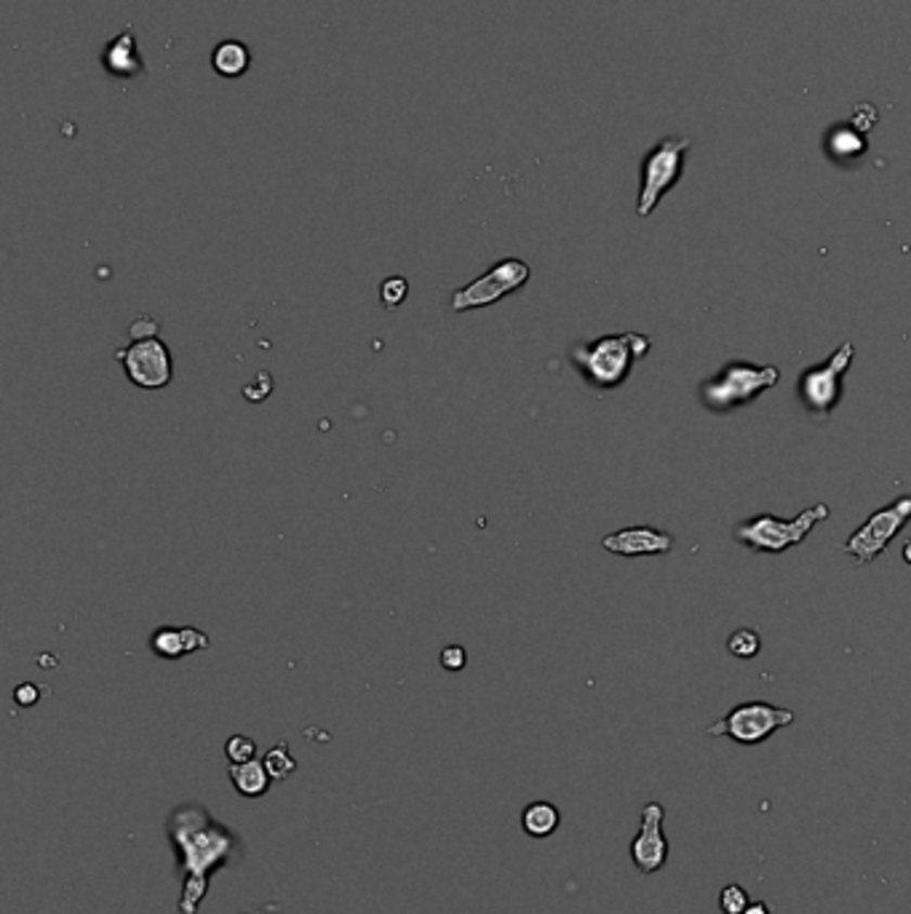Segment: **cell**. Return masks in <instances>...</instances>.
Listing matches in <instances>:
<instances>
[{"instance_id":"obj_1","label":"cell","mask_w":911,"mask_h":914,"mask_svg":"<svg viewBox=\"0 0 911 914\" xmlns=\"http://www.w3.org/2000/svg\"><path fill=\"white\" fill-rule=\"evenodd\" d=\"M169 839L175 842L177 855H180V870L184 875L180 912L195 914L206 890H209V877L217 870H222L235 853V837L230 829L211 821L198 804L175 810L169 821Z\"/></svg>"},{"instance_id":"obj_2","label":"cell","mask_w":911,"mask_h":914,"mask_svg":"<svg viewBox=\"0 0 911 914\" xmlns=\"http://www.w3.org/2000/svg\"><path fill=\"white\" fill-rule=\"evenodd\" d=\"M653 348V340L639 332H623V335H604L596 340L578 343L569 348V364L578 370L583 383L596 394L620 388L631 377L637 361Z\"/></svg>"},{"instance_id":"obj_3","label":"cell","mask_w":911,"mask_h":914,"mask_svg":"<svg viewBox=\"0 0 911 914\" xmlns=\"http://www.w3.org/2000/svg\"><path fill=\"white\" fill-rule=\"evenodd\" d=\"M778 381H781L778 366H757L748 364V361H732V364L722 366V372H719L717 377H711V381L701 385V401L706 410L724 415V412L735 410V407L754 401L757 396H762L765 390L775 388Z\"/></svg>"},{"instance_id":"obj_4","label":"cell","mask_w":911,"mask_h":914,"mask_svg":"<svg viewBox=\"0 0 911 914\" xmlns=\"http://www.w3.org/2000/svg\"><path fill=\"white\" fill-rule=\"evenodd\" d=\"M829 516H832V509L826 503L810 505L794 519H778L772 514H762L737 525L735 538L746 549L759 551V554H781V551L794 549V545H803L812 527L829 519Z\"/></svg>"},{"instance_id":"obj_5","label":"cell","mask_w":911,"mask_h":914,"mask_svg":"<svg viewBox=\"0 0 911 914\" xmlns=\"http://www.w3.org/2000/svg\"><path fill=\"white\" fill-rule=\"evenodd\" d=\"M693 142L688 137H666L644 155L642 164V188H639L637 215L650 217L657 209L671 188L679 185L684 171V153L690 151Z\"/></svg>"},{"instance_id":"obj_6","label":"cell","mask_w":911,"mask_h":914,"mask_svg":"<svg viewBox=\"0 0 911 914\" xmlns=\"http://www.w3.org/2000/svg\"><path fill=\"white\" fill-rule=\"evenodd\" d=\"M529 279H533V268L527 262L518 260V257H505V260L489 266L478 279L454 289L452 297H449V310L465 313V310L489 308V305L500 302L503 297L522 289Z\"/></svg>"},{"instance_id":"obj_7","label":"cell","mask_w":911,"mask_h":914,"mask_svg":"<svg viewBox=\"0 0 911 914\" xmlns=\"http://www.w3.org/2000/svg\"><path fill=\"white\" fill-rule=\"evenodd\" d=\"M794 722L792 709H781V706H770L765 700H748V704L735 706L728 717L719 722L708 724V735H728L735 744L757 746L770 738L775 730L788 728Z\"/></svg>"},{"instance_id":"obj_8","label":"cell","mask_w":911,"mask_h":914,"mask_svg":"<svg viewBox=\"0 0 911 914\" xmlns=\"http://www.w3.org/2000/svg\"><path fill=\"white\" fill-rule=\"evenodd\" d=\"M856 359V345L845 343L832 353L826 364L810 366L799 377V399L805 401L807 412L816 417H829L837 410L842 399V381Z\"/></svg>"},{"instance_id":"obj_9","label":"cell","mask_w":911,"mask_h":914,"mask_svg":"<svg viewBox=\"0 0 911 914\" xmlns=\"http://www.w3.org/2000/svg\"><path fill=\"white\" fill-rule=\"evenodd\" d=\"M115 359L124 364V375L140 390H164L175 381V359L161 337L131 343L129 348L115 350Z\"/></svg>"},{"instance_id":"obj_10","label":"cell","mask_w":911,"mask_h":914,"mask_svg":"<svg viewBox=\"0 0 911 914\" xmlns=\"http://www.w3.org/2000/svg\"><path fill=\"white\" fill-rule=\"evenodd\" d=\"M911 522V495L898 498L896 503L887 505V509H880L876 514L869 516L867 525L861 530L850 535L842 549L845 554H850L858 565H872L876 556L890 545V540L896 538L898 532L903 530Z\"/></svg>"},{"instance_id":"obj_11","label":"cell","mask_w":911,"mask_h":914,"mask_svg":"<svg viewBox=\"0 0 911 914\" xmlns=\"http://www.w3.org/2000/svg\"><path fill=\"white\" fill-rule=\"evenodd\" d=\"M663 804L650 802L642 810V829L631 842V859L642 875H655L668 859V842L663 837Z\"/></svg>"},{"instance_id":"obj_12","label":"cell","mask_w":911,"mask_h":914,"mask_svg":"<svg viewBox=\"0 0 911 914\" xmlns=\"http://www.w3.org/2000/svg\"><path fill=\"white\" fill-rule=\"evenodd\" d=\"M610 554L618 556H663L673 549V538L653 527H626L602 540Z\"/></svg>"},{"instance_id":"obj_13","label":"cell","mask_w":911,"mask_h":914,"mask_svg":"<svg viewBox=\"0 0 911 914\" xmlns=\"http://www.w3.org/2000/svg\"><path fill=\"white\" fill-rule=\"evenodd\" d=\"M209 647V636L195 626H158L150 634V653L164 660H180L184 655Z\"/></svg>"},{"instance_id":"obj_14","label":"cell","mask_w":911,"mask_h":914,"mask_svg":"<svg viewBox=\"0 0 911 914\" xmlns=\"http://www.w3.org/2000/svg\"><path fill=\"white\" fill-rule=\"evenodd\" d=\"M102 67L115 78H137L145 70L140 49H137V38L131 30L118 33L102 51Z\"/></svg>"},{"instance_id":"obj_15","label":"cell","mask_w":911,"mask_h":914,"mask_svg":"<svg viewBox=\"0 0 911 914\" xmlns=\"http://www.w3.org/2000/svg\"><path fill=\"white\" fill-rule=\"evenodd\" d=\"M252 65V54L246 49V43L241 40L228 38L222 43L215 46L211 51V67H215L217 76L222 78H241Z\"/></svg>"},{"instance_id":"obj_16","label":"cell","mask_w":911,"mask_h":914,"mask_svg":"<svg viewBox=\"0 0 911 914\" xmlns=\"http://www.w3.org/2000/svg\"><path fill=\"white\" fill-rule=\"evenodd\" d=\"M230 781L235 791L244 797H262L270 786V773L262 760H249L241 764H230Z\"/></svg>"},{"instance_id":"obj_17","label":"cell","mask_w":911,"mask_h":914,"mask_svg":"<svg viewBox=\"0 0 911 914\" xmlns=\"http://www.w3.org/2000/svg\"><path fill=\"white\" fill-rule=\"evenodd\" d=\"M559 815L556 804L551 802H529L522 813V826L529 837H551L553 832L559 829Z\"/></svg>"},{"instance_id":"obj_18","label":"cell","mask_w":911,"mask_h":914,"mask_svg":"<svg viewBox=\"0 0 911 914\" xmlns=\"http://www.w3.org/2000/svg\"><path fill=\"white\" fill-rule=\"evenodd\" d=\"M262 762H265V768H268L270 778H273V781H286L294 773V770H297V760L292 757L290 744H286V741H281V744H275L273 749L265 751Z\"/></svg>"},{"instance_id":"obj_19","label":"cell","mask_w":911,"mask_h":914,"mask_svg":"<svg viewBox=\"0 0 911 914\" xmlns=\"http://www.w3.org/2000/svg\"><path fill=\"white\" fill-rule=\"evenodd\" d=\"M728 649L735 658H754L762 649V640L754 629H737L728 640Z\"/></svg>"},{"instance_id":"obj_20","label":"cell","mask_w":911,"mask_h":914,"mask_svg":"<svg viewBox=\"0 0 911 914\" xmlns=\"http://www.w3.org/2000/svg\"><path fill=\"white\" fill-rule=\"evenodd\" d=\"M409 297V281L401 279V275H388V279L380 284V302L388 310L401 308V302Z\"/></svg>"},{"instance_id":"obj_21","label":"cell","mask_w":911,"mask_h":914,"mask_svg":"<svg viewBox=\"0 0 911 914\" xmlns=\"http://www.w3.org/2000/svg\"><path fill=\"white\" fill-rule=\"evenodd\" d=\"M257 744L249 738V735H230L228 744H224V757H228L230 764H241L255 760Z\"/></svg>"},{"instance_id":"obj_22","label":"cell","mask_w":911,"mask_h":914,"mask_svg":"<svg viewBox=\"0 0 911 914\" xmlns=\"http://www.w3.org/2000/svg\"><path fill=\"white\" fill-rule=\"evenodd\" d=\"M719 906H722L724 914H746L748 910V896L741 885H728L719 896Z\"/></svg>"},{"instance_id":"obj_23","label":"cell","mask_w":911,"mask_h":914,"mask_svg":"<svg viewBox=\"0 0 911 914\" xmlns=\"http://www.w3.org/2000/svg\"><path fill=\"white\" fill-rule=\"evenodd\" d=\"M441 666L447 671H452V674H458V671H463L465 666H469V649L463 645H447L441 649Z\"/></svg>"},{"instance_id":"obj_24","label":"cell","mask_w":911,"mask_h":914,"mask_svg":"<svg viewBox=\"0 0 911 914\" xmlns=\"http://www.w3.org/2000/svg\"><path fill=\"white\" fill-rule=\"evenodd\" d=\"M126 332H129L131 343L150 340V337H158V321L150 319V316H140V319H134L126 326Z\"/></svg>"},{"instance_id":"obj_25","label":"cell","mask_w":911,"mask_h":914,"mask_svg":"<svg viewBox=\"0 0 911 914\" xmlns=\"http://www.w3.org/2000/svg\"><path fill=\"white\" fill-rule=\"evenodd\" d=\"M14 700L20 706H36L40 700V687L33 685V682H22V685L14 690Z\"/></svg>"},{"instance_id":"obj_26","label":"cell","mask_w":911,"mask_h":914,"mask_svg":"<svg viewBox=\"0 0 911 914\" xmlns=\"http://www.w3.org/2000/svg\"><path fill=\"white\" fill-rule=\"evenodd\" d=\"M746 914H770V912H767V906H765V904H752V906H748V910H746Z\"/></svg>"},{"instance_id":"obj_27","label":"cell","mask_w":911,"mask_h":914,"mask_svg":"<svg viewBox=\"0 0 911 914\" xmlns=\"http://www.w3.org/2000/svg\"><path fill=\"white\" fill-rule=\"evenodd\" d=\"M903 559H907L909 565H911V540H909L907 545H903Z\"/></svg>"}]
</instances>
